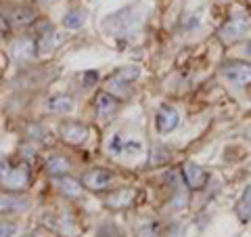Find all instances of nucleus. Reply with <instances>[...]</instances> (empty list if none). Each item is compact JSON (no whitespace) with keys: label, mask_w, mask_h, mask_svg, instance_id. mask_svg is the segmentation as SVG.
<instances>
[{"label":"nucleus","mask_w":251,"mask_h":237,"mask_svg":"<svg viewBox=\"0 0 251 237\" xmlns=\"http://www.w3.org/2000/svg\"><path fill=\"white\" fill-rule=\"evenodd\" d=\"M147 13H149V9L140 2L128 4L126 9H120L111 15H107V19L103 21V30L113 38H130L140 30Z\"/></svg>","instance_id":"f257e3e1"},{"label":"nucleus","mask_w":251,"mask_h":237,"mask_svg":"<svg viewBox=\"0 0 251 237\" xmlns=\"http://www.w3.org/2000/svg\"><path fill=\"white\" fill-rule=\"evenodd\" d=\"M29 178H31V172L25 162L0 164V187L6 189V191H21V189H25L29 185Z\"/></svg>","instance_id":"f03ea898"},{"label":"nucleus","mask_w":251,"mask_h":237,"mask_svg":"<svg viewBox=\"0 0 251 237\" xmlns=\"http://www.w3.org/2000/svg\"><path fill=\"white\" fill-rule=\"evenodd\" d=\"M249 28H251V17L249 15H234V17H230L222 28L218 30V38L222 42L228 44V42L239 40V38L245 34Z\"/></svg>","instance_id":"7ed1b4c3"},{"label":"nucleus","mask_w":251,"mask_h":237,"mask_svg":"<svg viewBox=\"0 0 251 237\" xmlns=\"http://www.w3.org/2000/svg\"><path fill=\"white\" fill-rule=\"evenodd\" d=\"M222 76L226 78V82H230L232 86H245L251 82V65L243 61H226L222 65Z\"/></svg>","instance_id":"20e7f679"},{"label":"nucleus","mask_w":251,"mask_h":237,"mask_svg":"<svg viewBox=\"0 0 251 237\" xmlns=\"http://www.w3.org/2000/svg\"><path fill=\"white\" fill-rule=\"evenodd\" d=\"M59 137L65 141L67 145H82L84 141L88 139V128H86L82 122L67 120V122H61V126H59Z\"/></svg>","instance_id":"39448f33"},{"label":"nucleus","mask_w":251,"mask_h":237,"mask_svg":"<svg viewBox=\"0 0 251 237\" xmlns=\"http://www.w3.org/2000/svg\"><path fill=\"white\" fill-rule=\"evenodd\" d=\"M113 175L105 168H94V170H88L82 178V183L86 189H90V191H103L105 187H109V183H111Z\"/></svg>","instance_id":"423d86ee"},{"label":"nucleus","mask_w":251,"mask_h":237,"mask_svg":"<svg viewBox=\"0 0 251 237\" xmlns=\"http://www.w3.org/2000/svg\"><path fill=\"white\" fill-rule=\"evenodd\" d=\"M117 107H120V103H117V99L111 92H99L97 99H94V112H97V116L103 122H107L109 118H113Z\"/></svg>","instance_id":"0eeeda50"},{"label":"nucleus","mask_w":251,"mask_h":237,"mask_svg":"<svg viewBox=\"0 0 251 237\" xmlns=\"http://www.w3.org/2000/svg\"><path fill=\"white\" fill-rule=\"evenodd\" d=\"M182 175H184V180H186V185L191 187V189H203L205 187V183H207V172L201 168V166H197V164H193V162H186L184 166H182Z\"/></svg>","instance_id":"6e6552de"},{"label":"nucleus","mask_w":251,"mask_h":237,"mask_svg":"<svg viewBox=\"0 0 251 237\" xmlns=\"http://www.w3.org/2000/svg\"><path fill=\"white\" fill-rule=\"evenodd\" d=\"M155 122H157V130H159L161 134H168V132H172V130H174L176 126H178L180 118H178V112H176L174 107L163 105L159 112H157Z\"/></svg>","instance_id":"1a4fd4ad"},{"label":"nucleus","mask_w":251,"mask_h":237,"mask_svg":"<svg viewBox=\"0 0 251 237\" xmlns=\"http://www.w3.org/2000/svg\"><path fill=\"white\" fill-rule=\"evenodd\" d=\"M59 42H61L59 34L52 30L50 23H46V21H44L42 26H40V36H38L36 51H38V53H50Z\"/></svg>","instance_id":"9d476101"},{"label":"nucleus","mask_w":251,"mask_h":237,"mask_svg":"<svg viewBox=\"0 0 251 237\" xmlns=\"http://www.w3.org/2000/svg\"><path fill=\"white\" fill-rule=\"evenodd\" d=\"M134 197H136V189H117V191L113 193H109L107 197V206L109 208H113V210H120V208H126V206H130L132 202H134Z\"/></svg>","instance_id":"9b49d317"},{"label":"nucleus","mask_w":251,"mask_h":237,"mask_svg":"<svg viewBox=\"0 0 251 237\" xmlns=\"http://www.w3.org/2000/svg\"><path fill=\"white\" fill-rule=\"evenodd\" d=\"M34 51H36V44L31 38H19L11 44V57L17 59V61H27L34 57Z\"/></svg>","instance_id":"f8f14e48"},{"label":"nucleus","mask_w":251,"mask_h":237,"mask_svg":"<svg viewBox=\"0 0 251 237\" xmlns=\"http://www.w3.org/2000/svg\"><path fill=\"white\" fill-rule=\"evenodd\" d=\"M138 76H140L138 67H120V69H117V72L107 80V84H109V89H111V90H117L122 84H130L132 80H136Z\"/></svg>","instance_id":"ddd939ff"},{"label":"nucleus","mask_w":251,"mask_h":237,"mask_svg":"<svg viewBox=\"0 0 251 237\" xmlns=\"http://www.w3.org/2000/svg\"><path fill=\"white\" fill-rule=\"evenodd\" d=\"M6 21H9L11 26H15V28L29 26V23L34 21V11H31V9H25V6H15V9H11V13H9V17H6Z\"/></svg>","instance_id":"4468645a"},{"label":"nucleus","mask_w":251,"mask_h":237,"mask_svg":"<svg viewBox=\"0 0 251 237\" xmlns=\"http://www.w3.org/2000/svg\"><path fill=\"white\" fill-rule=\"evenodd\" d=\"M69 168H72V164H69L67 157H63V155H52L49 162H46V172H49L50 177H65Z\"/></svg>","instance_id":"2eb2a0df"},{"label":"nucleus","mask_w":251,"mask_h":237,"mask_svg":"<svg viewBox=\"0 0 251 237\" xmlns=\"http://www.w3.org/2000/svg\"><path fill=\"white\" fill-rule=\"evenodd\" d=\"M23 208H27V202L23 197H15L11 193L0 191V214H4V212H17Z\"/></svg>","instance_id":"dca6fc26"},{"label":"nucleus","mask_w":251,"mask_h":237,"mask_svg":"<svg viewBox=\"0 0 251 237\" xmlns=\"http://www.w3.org/2000/svg\"><path fill=\"white\" fill-rule=\"evenodd\" d=\"M237 214L243 223H249L251 220V185H247L245 191L241 195V200L237 204Z\"/></svg>","instance_id":"f3484780"},{"label":"nucleus","mask_w":251,"mask_h":237,"mask_svg":"<svg viewBox=\"0 0 251 237\" xmlns=\"http://www.w3.org/2000/svg\"><path fill=\"white\" fill-rule=\"evenodd\" d=\"M111 151L113 153H138L140 151V143L138 141H122V137H117L111 141Z\"/></svg>","instance_id":"a211bd4d"},{"label":"nucleus","mask_w":251,"mask_h":237,"mask_svg":"<svg viewBox=\"0 0 251 237\" xmlns=\"http://www.w3.org/2000/svg\"><path fill=\"white\" fill-rule=\"evenodd\" d=\"M49 109L54 114H67L74 109V101H72V97H67V94H57V97H52L49 101Z\"/></svg>","instance_id":"6ab92c4d"},{"label":"nucleus","mask_w":251,"mask_h":237,"mask_svg":"<svg viewBox=\"0 0 251 237\" xmlns=\"http://www.w3.org/2000/svg\"><path fill=\"white\" fill-rule=\"evenodd\" d=\"M59 191L65 195V197H77V195L82 193V185L77 183L75 178L59 177Z\"/></svg>","instance_id":"aec40b11"},{"label":"nucleus","mask_w":251,"mask_h":237,"mask_svg":"<svg viewBox=\"0 0 251 237\" xmlns=\"http://www.w3.org/2000/svg\"><path fill=\"white\" fill-rule=\"evenodd\" d=\"M86 23V11L84 9H75V11H69L63 19V26L67 30H80Z\"/></svg>","instance_id":"412c9836"},{"label":"nucleus","mask_w":251,"mask_h":237,"mask_svg":"<svg viewBox=\"0 0 251 237\" xmlns=\"http://www.w3.org/2000/svg\"><path fill=\"white\" fill-rule=\"evenodd\" d=\"M15 231H17V227L15 225L0 223V237H11V235H15Z\"/></svg>","instance_id":"4be33fe9"},{"label":"nucleus","mask_w":251,"mask_h":237,"mask_svg":"<svg viewBox=\"0 0 251 237\" xmlns=\"http://www.w3.org/2000/svg\"><path fill=\"white\" fill-rule=\"evenodd\" d=\"M138 237H159V235H157L155 225H145L143 229H140V235Z\"/></svg>","instance_id":"5701e85b"},{"label":"nucleus","mask_w":251,"mask_h":237,"mask_svg":"<svg viewBox=\"0 0 251 237\" xmlns=\"http://www.w3.org/2000/svg\"><path fill=\"white\" fill-rule=\"evenodd\" d=\"M6 34H9V21L4 17H0V42L6 38Z\"/></svg>","instance_id":"b1692460"},{"label":"nucleus","mask_w":251,"mask_h":237,"mask_svg":"<svg viewBox=\"0 0 251 237\" xmlns=\"http://www.w3.org/2000/svg\"><path fill=\"white\" fill-rule=\"evenodd\" d=\"M247 55H249V57H251V40L247 42Z\"/></svg>","instance_id":"393cba45"},{"label":"nucleus","mask_w":251,"mask_h":237,"mask_svg":"<svg viewBox=\"0 0 251 237\" xmlns=\"http://www.w3.org/2000/svg\"><path fill=\"white\" fill-rule=\"evenodd\" d=\"M42 2H52V0H42Z\"/></svg>","instance_id":"a878e982"},{"label":"nucleus","mask_w":251,"mask_h":237,"mask_svg":"<svg viewBox=\"0 0 251 237\" xmlns=\"http://www.w3.org/2000/svg\"><path fill=\"white\" fill-rule=\"evenodd\" d=\"M25 237H36V235H25Z\"/></svg>","instance_id":"bb28decb"}]
</instances>
